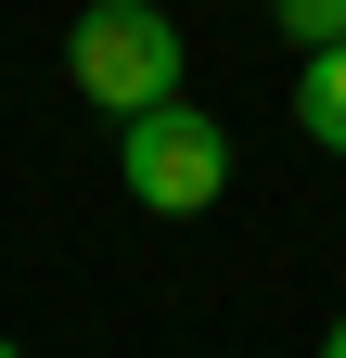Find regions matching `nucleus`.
<instances>
[{"label": "nucleus", "mask_w": 346, "mask_h": 358, "mask_svg": "<svg viewBox=\"0 0 346 358\" xmlns=\"http://www.w3.org/2000/svg\"><path fill=\"white\" fill-rule=\"evenodd\" d=\"M180 26H167V0H90V13L64 26V77H77V103H103L116 128L128 115H154V103H180Z\"/></svg>", "instance_id": "f257e3e1"}, {"label": "nucleus", "mask_w": 346, "mask_h": 358, "mask_svg": "<svg viewBox=\"0 0 346 358\" xmlns=\"http://www.w3.org/2000/svg\"><path fill=\"white\" fill-rule=\"evenodd\" d=\"M0 358H26V345H13V333H0Z\"/></svg>", "instance_id": "423d86ee"}, {"label": "nucleus", "mask_w": 346, "mask_h": 358, "mask_svg": "<svg viewBox=\"0 0 346 358\" xmlns=\"http://www.w3.org/2000/svg\"><path fill=\"white\" fill-rule=\"evenodd\" d=\"M295 128H308L321 154H346V52H308V64H295Z\"/></svg>", "instance_id": "7ed1b4c3"}, {"label": "nucleus", "mask_w": 346, "mask_h": 358, "mask_svg": "<svg viewBox=\"0 0 346 358\" xmlns=\"http://www.w3.org/2000/svg\"><path fill=\"white\" fill-rule=\"evenodd\" d=\"M295 52H346V0H270Z\"/></svg>", "instance_id": "20e7f679"}, {"label": "nucleus", "mask_w": 346, "mask_h": 358, "mask_svg": "<svg viewBox=\"0 0 346 358\" xmlns=\"http://www.w3.org/2000/svg\"><path fill=\"white\" fill-rule=\"evenodd\" d=\"M116 166H128V205L141 217H205L231 192V128L193 115V103H154V115L116 128Z\"/></svg>", "instance_id": "f03ea898"}, {"label": "nucleus", "mask_w": 346, "mask_h": 358, "mask_svg": "<svg viewBox=\"0 0 346 358\" xmlns=\"http://www.w3.org/2000/svg\"><path fill=\"white\" fill-rule=\"evenodd\" d=\"M321 358H346V307H333V333H321Z\"/></svg>", "instance_id": "39448f33"}]
</instances>
